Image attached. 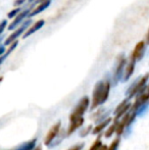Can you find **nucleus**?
Listing matches in <instances>:
<instances>
[{"instance_id":"5","label":"nucleus","mask_w":149,"mask_h":150,"mask_svg":"<svg viewBox=\"0 0 149 150\" xmlns=\"http://www.w3.org/2000/svg\"><path fill=\"white\" fill-rule=\"evenodd\" d=\"M148 99H149L148 92H145V91H144V92L138 94L137 99H136L135 103H134L133 106H132V110L137 111L138 109L141 108L142 106L146 105V104H147V102H148Z\"/></svg>"},{"instance_id":"23","label":"nucleus","mask_w":149,"mask_h":150,"mask_svg":"<svg viewBox=\"0 0 149 150\" xmlns=\"http://www.w3.org/2000/svg\"><path fill=\"white\" fill-rule=\"evenodd\" d=\"M4 53H5V48H4V46H0V56Z\"/></svg>"},{"instance_id":"11","label":"nucleus","mask_w":149,"mask_h":150,"mask_svg":"<svg viewBox=\"0 0 149 150\" xmlns=\"http://www.w3.org/2000/svg\"><path fill=\"white\" fill-rule=\"evenodd\" d=\"M135 64H136V59L131 56V59L128 62L126 69H124V81H128L131 78V76L133 75L134 71H135Z\"/></svg>"},{"instance_id":"27","label":"nucleus","mask_w":149,"mask_h":150,"mask_svg":"<svg viewBox=\"0 0 149 150\" xmlns=\"http://www.w3.org/2000/svg\"><path fill=\"white\" fill-rule=\"evenodd\" d=\"M1 80H2V78H0V81H1Z\"/></svg>"},{"instance_id":"26","label":"nucleus","mask_w":149,"mask_h":150,"mask_svg":"<svg viewBox=\"0 0 149 150\" xmlns=\"http://www.w3.org/2000/svg\"><path fill=\"white\" fill-rule=\"evenodd\" d=\"M34 1H36V0H29V2H34Z\"/></svg>"},{"instance_id":"12","label":"nucleus","mask_w":149,"mask_h":150,"mask_svg":"<svg viewBox=\"0 0 149 150\" xmlns=\"http://www.w3.org/2000/svg\"><path fill=\"white\" fill-rule=\"evenodd\" d=\"M70 120H71V125H70V127H68V136L72 135L77 129H79L80 127L84 124V119L82 117H76V119H73Z\"/></svg>"},{"instance_id":"4","label":"nucleus","mask_w":149,"mask_h":150,"mask_svg":"<svg viewBox=\"0 0 149 150\" xmlns=\"http://www.w3.org/2000/svg\"><path fill=\"white\" fill-rule=\"evenodd\" d=\"M125 67H126V58L124 55H121L119 57V59H117V67H115L114 75H113V80H114L115 83H117V82L119 81V79L123 77Z\"/></svg>"},{"instance_id":"1","label":"nucleus","mask_w":149,"mask_h":150,"mask_svg":"<svg viewBox=\"0 0 149 150\" xmlns=\"http://www.w3.org/2000/svg\"><path fill=\"white\" fill-rule=\"evenodd\" d=\"M110 91V82L109 81H99L95 85L92 94V104L91 109L96 108L99 105L103 104L107 100Z\"/></svg>"},{"instance_id":"22","label":"nucleus","mask_w":149,"mask_h":150,"mask_svg":"<svg viewBox=\"0 0 149 150\" xmlns=\"http://www.w3.org/2000/svg\"><path fill=\"white\" fill-rule=\"evenodd\" d=\"M26 1H27V0H16V2H14V5L20 6V5H22V4H24Z\"/></svg>"},{"instance_id":"10","label":"nucleus","mask_w":149,"mask_h":150,"mask_svg":"<svg viewBox=\"0 0 149 150\" xmlns=\"http://www.w3.org/2000/svg\"><path fill=\"white\" fill-rule=\"evenodd\" d=\"M30 24V21L29 22H27V23H25L24 25H23L22 27H20V28L18 29L16 31H14L13 33L11 34V35L9 36V37L7 38V39L5 40V45H10V44L12 43L13 41H16V39L18 38V36H20V34H23L24 33V31L27 29V27H28V25Z\"/></svg>"},{"instance_id":"7","label":"nucleus","mask_w":149,"mask_h":150,"mask_svg":"<svg viewBox=\"0 0 149 150\" xmlns=\"http://www.w3.org/2000/svg\"><path fill=\"white\" fill-rule=\"evenodd\" d=\"M60 126H61V122H56V124L54 125V126L52 127V128L50 129L49 131H48L47 135H46L45 141H44V144H45L46 146H48V145H49L50 143H51L52 141L54 140V138L57 136L58 132H59Z\"/></svg>"},{"instance_id":"9","label":"nucleus","mask_w":149,"mask_h":150,"mask_svg":"<svg viewBox=\"0 0 149 150\" xmlns=\"http://www.w3.org/2000/svg\"><path fill=\"white\" fill-rule=\"evenodd\" d=\"M131 103L128 102V100H124L119 106L115 108V111H114V115H115V117H114V122L117 120L119 117H121L128 110H130L131 108Z\"/></svg>"},{"instance_id":"25","label":"nucleus","mask_w":149,"mask_h":150,"mask_svg":"<svg viewBox=\"0 0 149 150\" xmlns=\"http://www.w3.org/2000/svg\"><path fill=\"white\" fill-rule=\"evenodd\" d=\"M31 150H41V147L38 146V147H36V148H33V149H31Z\"/></svg>"},{"instance_id":"2","label":"nucleus","mask_w":149,"mask_h":150,"mask_svg":"<svg viewBox=\"0 0 149 150\" xmlns=\"http://www.w3.org/2000/svg\"><path fill=\"white\" fill-rule=\"evenodd\" d=\"M147 80H148V75H145L143 78H141L139 81L136 82L134 85H132L131 88L128 91L129 98H132V97L135 96L136 94H140V93L144 92V91L147 89V86H146Z\"/></svg>"},{"instance_id":"3","label":"nucleus","mask_w":149,"mask_h":150,"mask_svg":"<svg viewBox=\"0 0 149 150\" xmlns=\"http://www.w3.org/2000/svg\"><path fill=\"white\" fill-rule=\"evenodd\" d=\"M90 104V99L88 96H84L83 98H81V100L79 101L78 105L76 106V108L74 109V111L72 112L70 117V120L76 119V117H83V115L86 112L87 108L89 107Z\"/></svg>"},{"instance_id":"20","label":"nucleus","mask_w":149,"mask_h":150,"mask_svg":"<svg viewBox=\"0 0 149 150\" xmlns=\"http://www.w3.org/2000/svg\"><path fill=\"white\" fill-rule=\"evenodd\" d=\"M6 26H7V21H6V20L2 21V22L0 23V35H1L2 32L4 31V29L6 28Z\"/></svg>"},{"instance_id":"19","label":"nucleus","mask_w":149,"mask_h":150,"mask_svg":"<svg viewBox=\"0 0 149 150\" xmlns=\"http://www.w3.org/2000/svg\"><path fill=\"white\" fill-rule=\"evenodd\" d=\"M20 7H18V8H16V9L11 10V11H10L9 13L7 14V18H14V16H16V14L20 13Z\"/></svg>"},{"instance_id":"14","label":"nucleus","mask_w":149,"mask_h":150,"mask_svg":"<svg viewBox=\"0 0 149 150\" xmlns=\"http://www.w3.org/2000/svg\"><path fill=\"white\" fill-rule=\"evenodd\" d=\"M50 3H51V1H50V0H45V1L40 2V5L38 6L36 9H32V10H31V12L29 13L28 18H32V16L39 14L40 12H42L43 10H45L46 8H47L48 6L50 5Z\"/></svg>"},{"instance_id":"18","label":"nucleus","mask_w":149,"mask_h":150,"mask_svg":"<svg viewBox=\"0 0 149 150\" xmlns=\"http://www.w3.org/2000/svg\"><path fill=\"white\" fill-rule=\"evenodd\" d=\"M102 145V142H101V139L98 138L97 140H95V142L92 144V146L90 147L89 150H97L98 148H99L100 146Z\"/></svg>"},{"instance_id":"6","label":"nucleus","mask_w":149,"mask_h":150,"mask_svg":"<svg viewBox=\"0 0 149 150\" xmlns=\"http://www.w3.org/2000/svg\"><path fill=\"white\" fill-rule=\"evenodd\" d=\"M31 10H32V8H27V9H25L24 11H20V14L14 16L16 18L13 20V22L8 26V30H14L16 28H18V25H20V23H22L23 21H24L25 18L29 16V13L31 12Z\"/></svg>"},{"instance_id":"24","label":"nucleus","mask_w":149,"mask_h":150,"mask_svg":"<svg viewBox=\"0 0 149 150\" xmlns=\"http://www.w3.org/2000/svg\"><path fill=\"white\" fill-rule=\"evenodd\" d=\"M106 148H107L106 145H101V146H100L97 150H106Z\"/></svg>"},{"instance_id":"21","label":"nucleus","mask_w":149,"mask_h":150,"mask_svg":"<svg viewBox=\"0 0 149 150\" xmlns=\"http://www.w3.org/2000/svg\"><path fill=\"white\" fill-rule=\"evenodd\" d=\"M84 144H78V145H74L73 147H71L68 150H81L82 148H83Z\"/></svg>"},{"instance_id":"13","label":"nucleus","mask_w":149,"mask_h":150,"mask_svg":"<svg viewBox=\"0 0 149 150\" xmlns=\"http://www.w3.org/2000/svg\"><path fill=\"white\" fill-rule=\"evenodd\" d=\"M45 25V21L44 20H39L38 22L35 23L34 25H33L32 27H31L30 29H29L28 31H26V33L24 34V36H23V38L24 39H26L27 37H30L31 35H33L34 33H36L37 31H39L40 29L42 28V27Z\"/></svg>"},{"instance_id":"15","label":"nucleus","mask_w":149,"mask_h":150,"mask_svg":"<svg viewBox=\"0 0 149 150\" xmlns=\"http://www.w3.org/2000/svg\"><path fill=\"white\" fill-rule=\"evenodd\" d=\"M112 122V119L110 117H108V119H106L105 120H103V122H101L99 125H97V126L94 128V130L92 131V133H93L94 135L95 134H98V133H100L102 130H103L104 128H106V127L108 126V124Z\"/></svg>"},{"instance_id":"16","label":"nucleus","mask_w":149,"mask_h":150,"mask_svg":"<svg viewBox=\"0 0 149 150\" xmlns=\"http://www.w3.org/2000/svg\"><path fill=\"white\" fill-rule=\"evenodd\" d=\"M119 137H117V138H115L114 140L112 141L110 146L107 147L106 150H117V147H119Z\"/></svg>"},{"instance_id":"8","label":"nucleus","mask_w":149,"mask_h":150,"mask_svg":"<svg viewBox=\"0 0 149 150\" xmlns=\"http://www.w3.org/2000/svg\"><path fill=\"white\" fill-rule=\"evenodd\" d=\"M146 42L144 41H140L139 43L136 45L135 49H134L133 53H132V57H134L136 59V61L137 60H140L143 58L144 56V53H145V50H146Z\"/></svg>"},{"instance_id":"17","label":"nucleus","mask_w":149,"mask_h":150,"mask_svg":"<svg viewBox=\"0 0 149 150\" xmlns=\"http://www.w3.org/2000/svg\"><path fill=\"white\" fill-rule=\"evenodd\" d=\"M117 120H115L114 124L112 125V126H110L109 128L107 129V131H106V132H105V137H106V138H109V137L112 136V135L113 134V133H114L115 126H117Z\"/></svg>"}]
</instances>
